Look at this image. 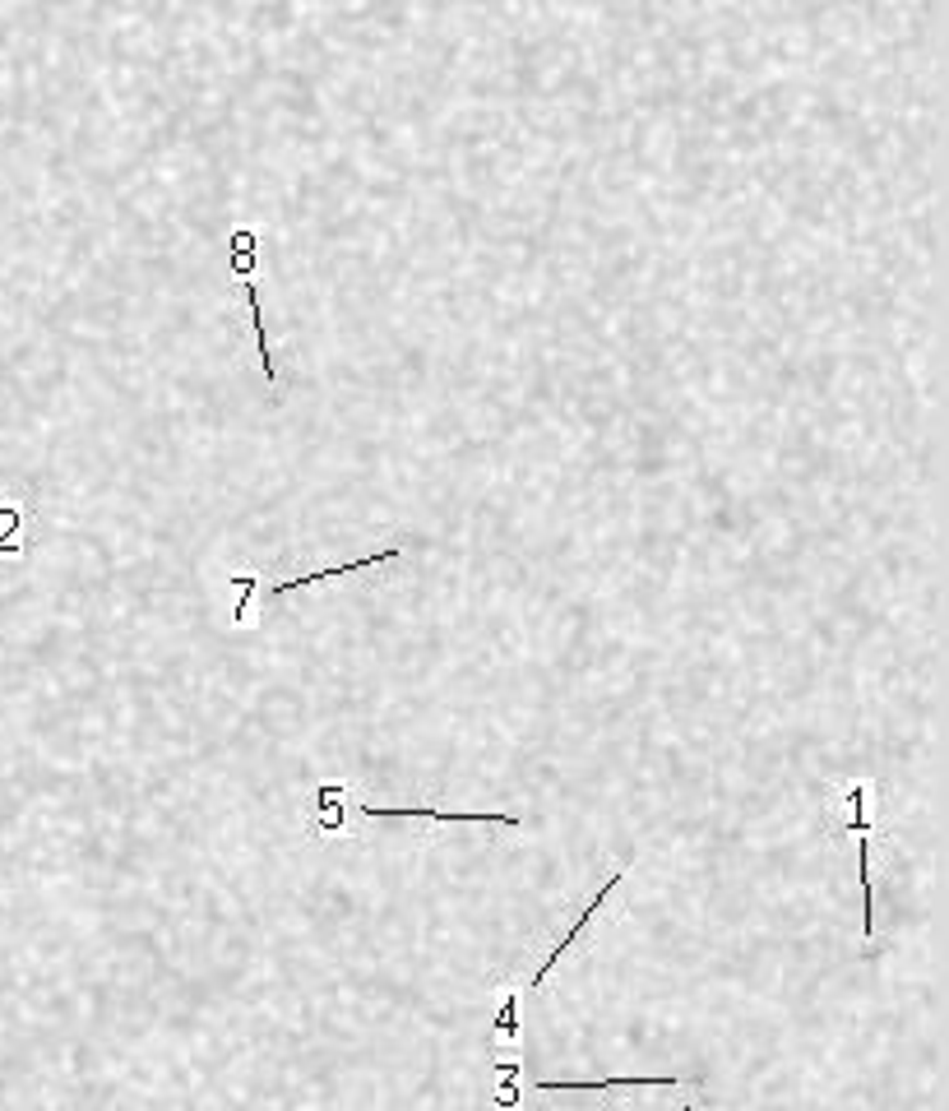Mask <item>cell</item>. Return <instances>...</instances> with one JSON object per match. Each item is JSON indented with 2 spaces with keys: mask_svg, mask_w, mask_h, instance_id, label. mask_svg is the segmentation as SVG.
Returning a JSON list of instances; mask_svg holds the SVG:
<instances>
[{
  "mask_svg": "<svg viewBox=\"0 0 949 1111\" xmlns=\"http://www.w3.org/2000/svg\"><path fill=\"white\" fill-rule=\"evenodd\" d=\"M843 802H847V829L852 834H870V815H866V802H870V792H866V783H852L847 792H843Z\"/></svg>",
  "mask_w": 949,
  "mask_h": 1111,
  "instance_id": "7",
  "label": "cell"
},
{
  "mask_svg": "<svg viewBox=\"0 0 949 1111\" xmlns=\"http://www.w3.org/2000/svg\"><path fill=\"white\" fill-rule=\"evenodd\" d=\"M394 556H403V552H376V556H361V560H347V565H329V570H316V575H297V579H283V583H274L269 593H293V589H306V583H324V579H343V575H357V570H371V565H384V560H394Z\"/></svg>",
  "mask_w": 949,
  "mask_h": 1111,
  "instance_id": "2",
  "label": "cell"
},
{
  "mask_svg": "<svg viewBox=\"0 0 949 1111\" xmlns=\"http://www.w3.org/2000/svg\"><path fill=\"white\" fill-rule=\"evenodd\" d=\"M519 991H506L500 996V1009H496V1024H491V1038L496 1042H519Z\"/></svg>",
  "mask_w": 949,
  "mask_h": 1111,
  "instance_id": "6",
  "label": "cell"
},
{
  "mask_svg": "<svg viewBox=\"0 0 949 1111\" xmlns=\"http://www.w3.org/2000/svg\"><path fill=\"white\" fill-rule=\"evenodd\" d=\"M537 1088H566V1094H584V1088H681V1075H607L593 1084H537Z\"/></svg>",
  "mask_w": 949,
  "mask_h": 1111,
  "instance_id": "3",
  "label": "cell"
},
{
  "mask_svg": "<svg viewBox=\"0 0 949 1111\" xmlns=\"http://www.w3.org/2000/svg\"><path fill=\"white\" fill-rule=\"evenodd\" d=\"M232 589H237V612H232V626H246V616H250V598H256L260 579H256V575H232Z\"/></svg>",
  "mask_w": 949,
  "mask_h": 1111,
  "instance_id": "9",
  "label": "cell"
},
{
  "mask_svg": "<svg viewBox=\"0 0 949 1111\" xmlns=\"http://www.w3.org/2000/svg\"><path fill=\"white\" fill-rule=\"evenodd\" d=\"M316 802H320V811H316V815H320V829H329V834L343 829V811H339V802H347V788H320V792H316Z\"/></svg>",
  "mask_w": 949,
  "mask_h": 1111,
  "instance_id": "8",
  "label": "cell"
},
{
  "mask_svg": "<svg viewBox=\"0 0 949 1111\" xmlns=\"http://www.w3.org/2000/svg\"><path fill=\"white\" fill-rule=\"evenodd\" d=\"M621 880H626V866H621V871H616V875H607V885H603V889H597V899H593V903H589L584 912H579V922L570 926V935H566V941H560V945H556V949L547 954V959H542V964H537V972H533V982H529V991H537L542 982H547V972H551V968H556L560 959H566V954H570V945H574V941H579V935H584V926L593 922V912H597V908H603V903H607V894H612L616 885H621Z\"/></svg>",
  "mask_w": 949,
  "mask_h": 1111,
  "instance_id": "1",
  "label": "cell"
},
{
  "mask_svg": "<svg viewBox=\"0 0 949 1111\" xmlns=\"http://www.w3.org/2000/svg\"><path fill=\"white\" fill-rule=\"evenodd\" d=\"M241 292H246V302H250V320H256L260 370H264V380L274 385V394H278V366H274V347H269V334H264V306H260V287H256V279H250V283H241Z\"/></svg>",
  "mask_w": 949,
  "mask_h": 1111,
  "instance_id": "4",
  "label": "cell"
},
{
  "mask_svg": "<svg viewBox=\"0 0 949 1111\" xmlns=\"http://www.w3.org/2000/svg\"><path fill=\"white\" fill-rule=\"evenodd\" d=\"M227 250H232V274H237L241 283L256 279V269H260V260H256V232H232Z\"/></svg>",
  "mask_w": 949,
  "mask_h": 1111,
  "instance_id": "5",
  "label": "cell"
}]
</instances>
